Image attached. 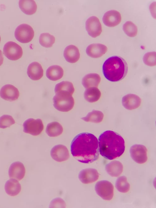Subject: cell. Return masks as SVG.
<instances>
[{"label":"cell","instance_id":"obj_1","mask_svg":"<svg viewBox=\"0 0 156 208\" xmlns=\"http://www.w3.org/2000/svg\"><path fill=\"white\" fill-rule=\"evenodd\" d=\"M71 151L73 156L79 162L84 163L92 162L99 157L97 139L91 133H80L72 140Z\"/></svg>","mask_w":156,"mask_h":208},{"label":"cell","instance_id":"obj_2","mask_svg":"<svg viewBox=\"0 0 156 208\" xmlns=\"http://www.w3.org/2000/svg\"><path fill=\"white\" fill-rule=\"evenodd\" d=\"M98 140L100 153L106 159H114L120 156L124 152V139L115 132L106 131L100 135Z\"/></svg>","mask_w":156,"mask_h":208},{"label":"cell","instance_id":"obj_3","mask_svg":"<svg viewBox=\"0 0 156 208\" xmlns=\"http://www.w3.org/2000/svg\"><path fill=\"white\" fill-rule=\"evenodd\" d=\"M128 70L126 61L122 57L117 56L108 58L102 66L104 76L108 80L113 82L123 79L127 75Z\"/></svg>","mask_w":156,"mask_h":208},{"label":"cell","instance_id":"obj_4","mask_svg":"<svg viewBox=\"0 0 156 208\" xmlns=\"http://www.w3.org/2000/svg\"><path fill=\"white\" fill-rule=\"evenodd\" d=\"M53 106L59 111L67 112L71 110L74 105V100L70 94L63 92L56 93L53 98Z\"/></svg>","mask_w":156,"mask_h":208},{"label":"cell","instance_id":"obj_5","mask_svg":"<svg viewBox=\"0 0 156 208\" xmlns=\"http://www.w3.org/2000/svg\"><path fill=\"white\" fill-rule=\"evenodd\" d=\"M15 36L16 39L22 43H27L33 38L34 32L32 28L27 24H22L16 28Z\"/></svg>","mask_w":156,"mask_h":208},{"label":"cell","instance_id":"obj_6","mask_svg":"<svg viewBox=\"0 0 156 208\" xmlns=\"http://www.w3.org/2000/svg\"><path fill=\"white\" fill-rule=\"evenodd\" d=\"M114 187L113 184L106 180L97 182L95 186L97 194L104 200H111L114 195Z\"/></svg>","mask_w":156,"mask_h":208},{"label":"cell","instance_id":"obj_7","mask_svg":"<svg viewBox=\"0 0 156 208\" xmlns=\"http://www.w3.org/2000/svg\"><path fill=\"white\" fill-rule=\"evenodd\" d=\"M23 126L24 132L34 136L40 134L44 129L43 123L40 119H28L23 123Z\"/></svg>","mask_w":156,"mask_h":208},{"label":"cell","instance_id":"obj_8","mask_svg":"<svg viewBox=\"0 0 156 208\" xmlns=\"http://www.w3.org/2000/svg\"><path fill=\"white\" fill-rule=\"evenodd\" d=\"M3 52L6 57L12 60H18L22 57L23 54L21 46L12 41H8L5 44Z\"/></svg>","mask_w":156,"mask_h":208},{"label":"cell","instance_id":"obj_9","mask_svg":"<svg viewBox=\"0 0 156 208\" xmlns=\"http://www.w3.org/2000/svg\"><path fill=\"white\" fill-rule=\"evenodd\" d=\"M147 150L144 145L135 144L132 146L130 149V156L132 159L139 164L145 163L147 161Z\"/></svg>","mask_w":156,"mask_h":208},{"label":"cell","instance_id":"obj_10","mask_svg":"<svg viewBox=\"0 0 156 208\" xmlns=\"http://www.w3.org/2000/svg\"><path fill=\"white\" fill-rule=\"evenodd\" d=\"M85 28L88 34L93 38L99 36L102 31L99 19L95 16H91L87 19L85 22Z\"/></svg>","mask_w":156,"mask_h":208},{"label":"cell","instance_id":"obj_11","mask_svg":"<svg viewBox=\"0 0 156 208\" xmlns=\"http://www.w3.org/2000/svg\"><path fill=\"white\" fill-rule=\"evenodd\" d=\"M51 156L55 161L59 162L66 161L69 157V151L64 145L58 144L54 146L51 149Z\"/></svg>","mask_w":156,"mask_h":208},{"label":"cell","instance_id":"obj_12","mask_svg":"<svg viewBox=\"0 0 156 208\" xmlns=\"http://www.w3.org/2000/svg\"><path fill=\"white\" fill-rule=\"evenodd\" d=\"M0 96L2 99L7 101H13L17 99L19 96V92L13 85L7 84L3 86L0 90Z\"/></svg>","mask_w":156,"mask_h":208},{"label":"cell","instance_id":"obj_13","mask_svg":"<svg viewBox=\"0 0 156 208\" xmlns=\"http://www.w3.org/2000/svg\"><path fill=\"white\" fill-rule=\"evenodd\" d=\"M99 174L94 168H87L82 170L79 172L78 178L80 181L85 184L92 183L99 178Z\"/></svg>","mask_w":156,"mask_h":208},{"label":"cell","instance_id":"obj_14","mask_svg":"<svg viewBox=\"0 0 156 208\" xmlns=\"http://www.w3.org/2000/svg\"><path fill=\"white\" fill-rule=\"evenodd\" d=\"M102 20L104 24L109 27H114L118 25L121 20L120 13L115 10H110L104 15Z\"/></svg>","mask_w":156,"mask_h":208},{"label":"cell","instance_id":"obj_15","mask_svg":"<svg viewBox=\"0 0 156 208\" xmlns=\"http://www.w3.org/2000/svg\"><path fill=\"white\" fill-rule=\"evenodd\" d=\"M25 169L22 163L19 162H16L12 163L10 165L8 171L10 178L20 181L24 177Z\"/></svg>","mask_w":156,"mask_h":208},{"label":"cell","instance_id":"obj_16","mask_svg":"<svg viewBox=\"0 0 156 208\" xmlns=\"http://www.w3.org/2000/svg\"><path fill=\"white\" fill-rule=\"evenodd\" d=\"M122 104L126 109L132 110L138 108L140 105L141 100L139 96L134 94H128L123 96Z\"/></svg>","mask_w":156,"mask_h":208},{"label":"cell","instance_id":"obj_17","mask_svg":"<svg viewBox=\"0 0 156 208\" xmlns=\"http://www.w3.org/2000/svg\"><path fill=\"white\" fill-rule=\"evenodd\" d=\"M107 51V46L100 43H93L87 47L86 52L89 56L93 58L100 57Z\"/></svg>","mask_w":156,"mask_h":208},{"label":"cell","instance_id":"obj_18","mask_svg":"<svg viewBox=\"0 0 156 208\" xmlns=\"http://www.w3.org/2000/svg\"><path fill=\"white\" fill-rule=\"evenodd\" d=\"M27 74L32 80H37L40 79L43 75V70L41 65L37 62L31 63L28 66Z\"/></svg>","mask_w":156,"mask_h":208},{"label":"cell","instance_id":"obj_19","mask_svg":"<svg viewBox=\"0 0 156 208\" xmlns=\"http://www.w3.org/2000/svg\"><path fill=\"white\" fill-rule=\"evenodd\" d=\"M63 55L66 61L71 63L76 62L80 58V53L78 48L72 45L66 47L64 51Z\"/></svg>","mask_w":156,"mask_h":208},{"label":"cell","instance_id":"obj_20","mask_svg":"<svg viewBox=\"0 0 156 208\" xmlns=\"http://www.w3.org/2000/svg\"><path fill=\"white\" fill-rule=\"evenodd\" d=\"M5 189L6 193L9 195L14 196L18 195L21 190V186L17 180L11 179L6 182Z\"/></svg>","mask_w":156,"mask_h":208},{"label":"cell","instance_id":"obj_21","mask_svg":"<svg viewBox=\"0 0 156 208\" xmlns=\"http://www.w3.org/2000/svg\"><path fill=\"white\" fill-rule=\"evenodd\" d=\"M101 81L100 76L97 74L92 73L86 75L82 79V84L87 89L98 87Z\"/></svg>","mask_w":156,"mask_h":208},{"label":"cell","instance_id":"obj_22","mask_svg":"<svg viewBox=\"0 0 156 208\" xmlns=\"http://www.w3.org/2000/svg\"><path fill=\"white\" fill-rule=\"evenodd\" d=\"M105 170L108 174L113 177H117L121 175L123 171V166L119 161L115 160L105 166Z\"/></svg>","mask_w":156,"mask_h":208},{"label":"cell","instance_id":"obj_23","mask_svg":"<svg viewBox=\"0 0 156 208\" xmlns=\"http://www.w3.org/2000/svg\"><path fill=\"white\" fill-rule=\"evenodd\" d=\"M19 5L22 11L28 15L34 14L37 10V5L33 0H19Z\"/></svg>","mask_w":156,"mask_h":208},{"label":"cell","instance_id":"obj_24","mask_svg":"<svg viewBox=\"0 0 156 208\" xmlns=\"http://www.w3.org/2000/svg\"><path fill=\"white\" fill-rule=\"evenodd\" d=\"M63 69L58 65H53L48 68L46 72L47 77L52 81H56L61 79L63 76Z\"/></svg>","mask_w":156,"mask_h":208},{"label":"cell","instance_id":"obj_25","mask_svg":"<svg viewBox=\"0 0 156 208\" xmlns=\"http://www.w3.org/2000/svg\"><path fill=\"white\" fill-rule=\"evenodd\" d=\"M46 132L49 136L56 137L62 134L63 132V128L58 122H53L47 124Z\"/></svg>","mask_w":156,"mask_h":208},{"label":"cell","instance_id":"obj_26","mask_svg":"<svg viewBox=\"0 0 156 208\" xmlns=\"http://www.w3.org/2000/svg\"><path fill=\"white\" fill-rule=\"evenodd\" d=\"M101 95L100 91L97 88L92 87L86 89L84 92V97L88 102L93 103L99 100Z\"/></svg>","mask_w":156,"mask_h":208},{"label":"cell","instance_id":"obj_27","mask_svg":"<svg viewBox=\"0 0 156 208\" xmlns=\"http://www.w3.org/2000/svg\"><path fill=\"white\" fill-rule=\"evenodd\" d=\"M103 117L104 114L102 112L94 110L89 113L85 117L81 118V119L87 122L98 123L102 121Z\"/></svg>","mask_w":156,"mask_h":208},{"label":"cell","instance_id":"obj_28","mask_svg":"<svg viewBox=\"0 0 156 208\" xmlns=\"http://www.w3.org/2000/svg\"><path fill=\"white\" fill-rule=\"evenodd\" d=\"M75 91L73 84L68 81H63L57 84L55 86V92H59L68 93L72 95Z\"/></svg>","mask_w":156,"mask_h":208},{"label":"cell","instance_id":"obj_29","mask_svg":"<svg viewBox=\"0 0 156 208\" xmlns=\"http://www.w3.org/2000/svg\"><path fill=\"white\" fill-rule=\"evenodd\" d=\"M55 41L54 36L48 33L41 34L39 38L40 44L42 46L46 48L51 47Z\"/></svg>","mask_w":156,"mask_h":208},{"label":"cell","instance_id":"obj_30","mask_svg":"<svg viewBox=\"0 0 156 208\" xmlns=\"http://www.w3.org/2000/svg\"><path fill=\"white\" fill-rule=\"evenodd\" d=\"M115 187L121 192H128L130 189V185L127 181V177L124 176L119 177L116 181Z\"/></svg>","mask_w":156,"mask_h":208},{"label":"cell","instance_id":"obj_31","mask_svg":"<svg viewBox=\"0 0 156 208\" xmlns=\"http://www.w3.org/2000/svg\"><path fill=\"white\" fill-rule=\"evenodd\" d=\"M123 29L124 33L129 37H134L137 34V27L131 21L126 22L123 25Z\"/></svg>","mask_w":156,"mask_h":208},{"label":"cell","instance_id":"obj_32","mask_svg":"<svg viewBox=\"0 0 156 208\" xmlns=\"http://www.w3.org/2000/svg\"><path fill=\"white\" fill-rule=\"evenodd\" d=\"M15 123L14 119L11 116L4 115L0 117V128L4 129L9 127Z\"/></svg>","mask_w":156,"mask_h":208},{"label":"cell","instance_id":"obj_33","mask_svg":"<svg viewBox=\"0 0 156 208\" xmlns=\"http://www.w3.org/2000/svg\"><path fill=\"white\" fill-rule=\"evenodd\" d=\"M143 61L144 63L149 66L156 65V52H150L145 53L143 57Z\"/></svg>","mask_w":156,"mask_h":208},{"label":"cell","instance_id":"obj_34","mask_svg":"<svg viewBox=\"0 0 156 208\" xmlns=\"http://www.w3.org/2000/svg\"><path fill=\"white\" fill-rule=\"evenodd\" d=\"M66 203L61 198H58L54 199L51 203L50 207H55L61 206L64 207L66 206Z\"/></svg>","mask_w":156,"mask_h":208},{"label":"cell","instance_id":"obj_35","mask_svg":"<svg viewBox=\"0 0 156 208\" xmlns=\"http://www.w3.org/2000/svg\"><path fill=\"white\" fill-rule=\"evenodd\" d=\"M3 61V57L2 51L0 50V66L2 64Z\"/></svg>","mask_w":156,"mask_h":208},{"label":"cell","instance_id":"obj_36","mask_svg":"<svg viewBox=\"0 0 156 208\" xmlns=\"http://www.w3.org/2000/svg\"><path fill=\"white\" fill-rule=\"evenodd\" d=\"M0 41H1V37H0Z\"/></svg>","mask_w":156,"mask_h":208}]
</instances>
